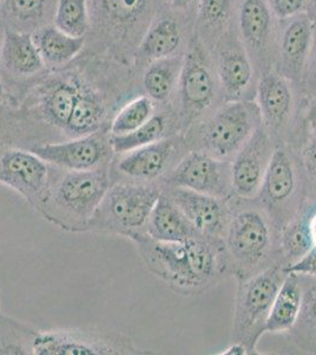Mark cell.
I'll return each instance as SVG.
<instances>
[{"label":"cell","mask_w":316,"mask_h":355,"mask_svg":"<svg viewBox=\"0 0 316 355\" xmlns=\"http://www.w3.org/2000/svg\"><path fill=\"white\" fill-rule=\"evenodd\" d=\"M163 0H88L90 28L86 44L93 53L135 68V55Z\"/></svg>","instance_id":"obj_1"},{"label":"cell","mask_w":316,"mask_h":355,"mask_svg":"<svg viewBox=\"0 0 316 355\" xmlns=\"http://www.w3.org/2000/svg\"><path fill=\"white\" fill-rule=\"evenodd\" d=\"M110 168L66 171L51 165L50 185L39 214L59 229L85 232L109 187Z\"/></svg>","instance_id":"obj_2"},{"label":"cell","mask_w":316,"mask_h":355,"mask_svg":"<svg viewBox=\"0 0 316 355\" xmlns=\"http://www.w3.org/2000/svg\"><path fill=\"white\" fill-rule=\"evenodd\" d=\"M132 242L149 270L180 294L196 293L216 270L212 246L197 237L185 242H158L142 234Z\"/></svg>","instance_id":"obj_3"},{"label":"cell","mask_w":316,"mask_h":355,"mask_svg":"<svg viewBox=\"0 0 316 355\" xmlns=\"http://www.w3.org/2000/svg\"><path fill=\"white\" fill-rule=\"evenodd\" d=\"M162 193L160 184L112 182L93 214L89 231L132 241L145 234L149 217Z\"/></svg>","instance_id":"obj_4"},{"label":"cell","mask_w":316,"mask_h":355,"mask_svg":"<svg viewBox=\"0 0 316 355\" xmlns=\"http://www.w3.org/2000/svg\"><path fill=\"white\" fill-rule=\"evenodd\" d=\"M176 95L177 105L172 110L176 114L180 130H188L222 96L212 53L197 38L195 31L185 51Z\"/></svg>","instance_id":"obj_5"},{"label":"cell","mask_w":316,"mask_h":355,"mask_svg":"<svg viewBox=\"0 0 316 355\" xmlns=\"http://www.w3.org/2000/svg\"><path fill=\"white\" fill-rule=\"evenodd\" d=\"M261 125L257 102H224L200 125L202 150L221 160H227L240 152Z\"/></svg>","instance_id":"obj_6"},{"label":"cell","mask_w":316,"mask_h":355,"mask_svg":"<svg viewBox=\"0 0 316 355\" xmlns=\"http://www.w3.org/2000/svg\"><path fill=\"white\" fill-rule=\"evenodd\" d=\"M287 274L284 268L274 266L257 275L242 284L239 291L234 316V336L247 351H254L261 335L266 331V322L272 302Z\"/></svg>","instance_id":"obj_7"},{"label":"cell","mask_w":316,"mask_h":355,"mask_svg":"<svg viewBox=\"0 0 316 355\" xmlns=\"http://www.w3.org/2000/svg\"><path fill=\"white\" fill-rule=\"evenodd\" d=\"M127 335L97 328H65L39 331L33 341V355H140Z\"/></svg>","instance_id":"obj_8"},{"label":"cell","mask_w":316,"mask_h":355,"mask_svg":"<svg viewBox=\"0 0 316 355\" xmlns=\"http://www.w3.org/2000/svg\"><path fill=\"white\" fill-rule=\"evenodd\" d=\"M185 137L175 134L136 150L116 154L110 165L111 182L162 185L165 178L185 157Z\"/></svg>","instance_id":"obj_9"},{"label":"cell","mask_w":316,"mask_h":355,"mask_svg":"<svg viewBox=\"0 0 316 355\" xmlns=\"http://www.w3.org/2000/svg\"><path fill=\"white\" fill-rule=\"evenodd\" d=\"M210 53L223 101H252V94L257 96L259 76L237 35L235 23Z\"/></svg>","instance_id":"obj_10"},{"label":"cell","mask_w":316,"mask_h":355,"mask_svg":"<svg viewBox=\"0 0 316 355\" xmlns=\"http://www.w3.org/2000/svg\"><path fill=\"white\" fill-rule=\"evenodd\" d=\"M277 19L266 0H239L235 28L260 78L274 70Z\"/></svg>","instance_id":"obj_11"},{"label":"cell","mask_w":316,"mask_h":355,"mask_svg":"<svg viewBox=\"0 0 316 355\" xmlns=\"http://www.w3.org/2000/svg\"><path fill=\"white\" fill-rule=\"evenodd\" d=\"M51 165L26 148L0 145V184L19 193L39 214L50 185Z\"/></svg>","instance_id":"obj_12"},{"label":"cell","mask_w":316,"mask_h":355,"mask_svg":"<svg viewBox=\"0 0 316 355\" xmlns=\"http://www.w3.org/2000/svg\"><path fill=\"white\" fill-rule=\"evenodd\" d=\"M30 150L50 165L77 172L110 168L116 155L106 130L65 141L41 144Z\"/></svg>","instance_id":"obj_13"},{"label":"cell","mask_w":316,"mask_h":355,"mask_svg":"<svg viewBox=\"0 0 316 355\" xmlns=\"http://www.w3.org/2000/svg\"><path fill=\"white\" fill-rule=\"evenodd\" d=\"M194 28L195 17L177 12L165 5L138 45L135 68L143 71L151 62L185 53L194 36Z\"/></svg>","instance_id":"obj_14"},{"label":"cell","mask_w":316,"mask_h":355,"mask_svg":"<svg viewBox=\"0 0 316 355\" xmlns=\"http://www.w3.org/2000/svg\"><path fill=\"white\" fill-rule=\"evenodd\" d=\"M162 185L182 187L224 199L232 190V165L205 150H190L180 159Z\"/></svg>","instance_id":"obj_15"},{"label":"cell","mask_w":316,"mask_h":355,"mask_svg":"<svg viewBox=\"0 0 316 355\" xmlns=\"http://www.w3.org/2000/svg\"><path fill=\"white\" fill-rule=\"evenodd\" d=\"M315 23L307 13L277 19L274 70L301 87L312 51Z\"/></svg>","instance_id":"obj_16"},{"label":"cell","mask_w":316,"mask_h":355,"mask_svg":"<svg viewBox=\"0 0 316 355\" xmlns=\"http://www.w3.org/2000/svg\"><path fill=\"white\" fill-rule=\"evenodd\" d=\"M50 71L41 60L32 35L5 30L0 51V80L8 76L5 88L11 83L17 85L10 98L16 101L30 85Z\"/></svg>","instance_id":"obj_17"},{"label":"cell","mask_w":316,"mask_h":355,"mask_svg":"<svg viewBox=\"0 0 316 355\" xmlns=\"http://www.w3.org/2000/svg\"><path fill=\"white\" fill-rule=\"evenodd\" d=\"M272 153L270 134L261 125L235 155L232 164V191L244 198L257 194L262 186Z\"/></svg>","instance_id":"obj_18"},{"label":"cell","mask_w":316,"mask_h":355,"mask_svg":"<svg viewBox=\"0 0 316 355\" xmlns=\"http://www.w3.org/2000/svg\"><path fill=\"white\" fill-rule=\"evenodd\" d=\"M270 244V231L266 219L257 211H243L229 223L228 250L242 266H254L263 259Z\"/></svg>","instance_id":"obj_19"},{"label":"cell","mask_w":316,"mask_h":355,"mask_svg":"<svg viewBox=\"0 0 316 355\" xmlns=\"http://www.w3.org/2000/svg\"><path fill=\"white\" fill-rule=\"evenodd\" d=\"M198 234H220L227 226V211L220 198L182 187H163Z\"/></svg>","instance_id":"obj_20"},{"label":"cell","mask_w":316,"mask_h":355,"mask_svg":"<svg viewBox=\"0 0 316 355\" xmlns=\"http://www.w3.org/2000/svg\"><path fill=\"white\" fill-rule=\"evenodd\" d=\"M295 87L297 85L281 76L275 70L264 73L259 78L257 103L262 125L269 133L282 128L290 119L294 108Z\"/></svg>","instance_id":"obj_21"},{"label":"cell","mask_w":316,"mask_h":355,"mask_svg":"<svg viewBox=\"0 0 316 355\" xmlns=\"http://www.w3.org/2000/svg\"><path fill=\"white\" fill-rule=\"evenodd\" d=\"M58 0H1L0 25L5 30L32 33L53 24Z\"/></svg>","instance_id":"obj_22"},{"label":"cell","mask_w":316,"mask_h":355,"mask_svg":"<svg viewBox=\"0 0 316 355\" xmlns=\"http://www.w3.org/2000/svg\"><path fill=\"white\" fill-rule=\"evenodd\" d=\"M185 53L165 57L154 61L143 69L140 85L143 94L150 97L160 108L171 105L172 97L176 95L180 71L185 63Z\"/></svg>","instance_id":"obj_23"},{"label":"cell","mask_w":316,"mask_h":355,"mask_svg":"<svg viewBox=\"0 0 316 355\" xmlns=\"http://www.w3.org/2000/svg\"><path fill=\"white\" fill-rule=\"evenodd\" d=\"M145 234L158 242H185L196 237L198 232L163 192L152 209L145 226Z\"/></svg>","instance_id":"obj_24"},{"label":"cell","mask_w":316,"mask_h":355,"mask_svg":"<svg viewBox=\"0 0 316 355\" xmlns=\"http://www.w3.org/2000/svg\"><path fill=\"white\" fill-rule=\"evenodd\" d=\"M239 0H198L195 35L212 53L221 37L235 23Z\"/></svg>","instance_id":"obj_25"},{"label":"cell","mask_w":316,"mask_h":355,"mask_svg":"<svg viewBox=\"0 0 316 355\" xmlns=\"http://www.w3.org/2000/svg\"><path fill=\"white\" fill-rule=\"evenodd\" d=\"M31 35L48 70L70 64L86 45V37L68 36L53 24L45 25Z\"/></svg>","instance_id":"obj_26"},{"label":"cell","mask_w":316,"mask_h":355,"mask_svg":"<svg viewBox=\"0 0 316 355\" xmlns=\"http://www.w3.org/2000/svg\"><path fill=\"white\" fill-rule=\"evenodd\" d=\"M177 132H180V125L177 121L176 114L172 110V105H169L165 108H160V112H156L138 130L125 135H110V141L115 153H125L175 135Z\"/></svg>","instance_id":"obj_27"},{"label":"cell","mask_w":316,"mask_h":355,"mask_svg":"<svg viewBox=\"0 0 316 355\" xmlns=\"http://www.w3.org/2000/svg\"><path fill=\"white\" fill-rule=\"evenodd\" d=\"M302 303L304 293L299 275L287 274L272 302L266 331L281 333L292 329L300 319Z\"/></svg>","instance_id":"obj_28"},{"label":"cell","mask_w":316,"mask_h":355,"mask_svg":"<svg viewBox=\"0 0 316 355\" xmlns=\"http://www.w3.org/2000/svg\"><path fill=\"white\" fill-rule=\"evenodd\" d=\"M295 171L289 154L281 147L275 148L261 186L264 198L272 205L282 204L295 190Z\"/></svg>","instance_id":"obj_29"},{"label":"cell","mask_w":316,"mask_h":355,"mask_svg":"<svg viewBox=\"0 0 316 355\" xmlns=\"http://www.w3.org/2000/svg\"><path fill=\"white\" fill-rule=\"evenodd\" d=\"M156 112L157 105L155 102L145 94H140L125 102L117 110L109 127V133L115 137L131 133L148 122Z\"/></svg>","instance_id":"obj_30"},{"label":"cell","mask_w":316,"mask_h":355,"mask_svg":"<svg viewBox=\"0 0 316 355\" xmlns=\"http://www.w3.org/2000/svg\"><path fill=\"white\" fill-rule=\"evenodd\" d=\"M38 329L0 311V355H33Z\"/></svg>","instance_id":"obj_31"},{"label":"cell","mask_w":316,"mask_h":355,"mask_svg":"<svg viewBox=\"0 0 316 355\" xmlns=\"http://www.w3.org/2000/svg\"><path fill=\"white\" fill-rule=\"evenodd\" d=\"M53 25L68 36L86 37L90 28L88 0H58Z\"/></svg>","instance_id":"obj_32"},{"label":"cell","mask_w":316,"mask_h":355,"mask_svg":"<svg viewBox=\"0 0 316 355\" xmlns=\"http://www.w3.org/2000/svg\"><path fill=\"white\" fill-rule=\"evenodd\" d=\"M312 246V239L309 234L307 223H300L292 226L284 237V248L295 261L302 257Z\"/></svg>","instance_id":"obj_33"},{"label":"cell","mask_w":316,"mask_h":355,"mask_svg":"<svg viewBox=\"0 0 316 355\" xmlns=\"http://www.w3.org/2000/svg\"><path fill=\"white\" fill-rule=\"evenodd\" d=\"M277 19H287L306 11L307 0H266Z\"/></svg>","instance_id":"obj_34"},{"label":"cell","mask_w":316,"mask_h":355,"mask_svg":"<svg viewBox=\"0 0 316 355\" xmlns=\"http://www.w3.org/2000/svg\"><path fill=\"white\" fill-rule=\"evenodd\" d=\"M300 88L307 96L312 98L314 101L313 103H316V24L315 28H314L312 51L309 55L308 64L306 68V73H304Z\"/></svg>","instance_id":"obj_35"},{"label":"cell","mask_w":316,"mask_h":355,"mask_svg":"<svg viewBox=\"0 0 316 355\" xmlns=\"http://www.w3.org/2000/svg\"><path fill=\"white\" fill-rule=\"evenodd\" d=\"M284 271L286 274H295L299 276H316V246L313 245L302 257L290 263L289 266H284Z\"/></svg>","instance_id":"obj_36"},{"label":"cell","mask_w":316,"mask_h":355,"mask_svg":"<svg viewBox=\"0 0 316 355\" xmlns=\"http://www.w3.org/2000/svg\"><path fill=\"white\" fill-rule=\"evenodd\" d=\"M197 3L198 0H163L167 8L192 17L196 16Z\"/></svg>","instance_id":"obj_37"},{"label":"cell","mask_w":316,"mask_h":355,"mask_svg":"<svg viewBox=\"0 0 316 355\" xmlns=\"http://www.w3.org/2000/svg\"><path fill=\"white\" fill-rule=\"evenodd\" d=\"M301 313H304V318L316 326V286L307 291V294L304 295Z\"/></svg>","instance_id":"obj_38"},{"label":"cell","mask_w":316,"mask_h":355,"mask_svg":"<svg viewBox=\"0 0 316 355\" xmlns=\"http://www.w3.org/2000/svg\"><path fill=\"white\" fill-rule=\"evenodd\" d=\"M304 162L306 170L316 180V134L304 150Z\"/></svg>","instance_id":"obj_39"},{"label":"cell","mask_w":316,"mask_h":355,"mask_svg":"<svg viewBox=\"0 0 316 355\" xmlns=\"http://www.w3.org/2000/svg\"><path fill=\"white\" fill-rule=\"evenodd\" d=\"M221 354L225 355H244L247 354V348L242 343H237L232 346V347H229L228 349H225V351L222 352Z\"/></svg>","instance_id":"obj_40"},{"label":"cell","mask_w":316,"mask_h":355,"mask_svg":"<svg viewBox=\"0 0 316 355\" xmlns=\"http://www.w3.org/2000/svg\"><path fill=\"white\" fill-rule=\"evenodd\" d=\"M307 121H308L314 134H316V103H312L309 107L308 113H307Z\"/></svg>","instance_id":"obj_41"},{"label":"cell","mask_w":316,"mask_h":355,"mask_svg":"<svg viewBox=\"0 0 316 355\" xmlns=\"http://www.w3.org/2000/svg\"><path fill=\"white\" fill-rule=\"evenodd\" d=\"M11 103V98L8 95V90L5 88V85H3V82L0 80V110L5 107V105Z\"/></svg>","instance_id":"obj_42"},{"label":"cell","mask_w":316,"mask_h":355,"mask_svg":"<svg viewBox=\"0 0 316 355\" xmlns=\"http://www.w3.org/2000/svg\"><path fill=\"white\" fill-rule=\"evenodd\" d=\"M304 12L307 13V16L316 24V0H307Z\"/></svg>","instance_id":"obj_43"},{"label":"cell","mask_w":316,"mask_h":355,"mask_svg":"<svg viewBox=\"0 0 316 355\" xmlns=\"http://www.w3.org/2000/svg\"><path fill=\"white\" fill-rule=\"evenodd\" d=\"M309 234L312 239L313 245L316 246V214L313 216L312 218L309 219L308 223Z\"/></svg>","instance_id":"obj_44"},{"label":"cell","mask_w":316,"mask_h":355,"mask_svg":"<svg viewBox=\"0 0 316 355\" xmlns=\"http://www.w3.org/2000/svg\"><path fill=\"white\" fill-rule=\"evenodd\" d=\"M0 31H5V28L0 25ZM3 38H4V33H0V51H1V45H3Z\"/></svg>","instance_id":"obj_45"},{"label":"cell","mask_w":316,"mask_h":355,"mask_svg":"<svg viewBox=\"0 0 316 355\" xmlns=\"http://www.w3.org/2000/svg\"><path fill=\"white\" fill-rule=\"evenodd\" d=\"M0 303H1V297H0ZM0 311H1V304H0Z\"/></svg>","instance_id":"obj_46"},{"label":"cell","mask_w":316,"mask_h":355,"mask_svg":"<svg viewBox=\"0 0 316 355\" xmlns=\"http://www.w3.org/2000/svg\"><path fill=\"white\" fill-rule=\"evenodd\" d=\"M0 3H1V0H0Z\"/></svg>","instance_id":"obj_47"}]
</instances>
